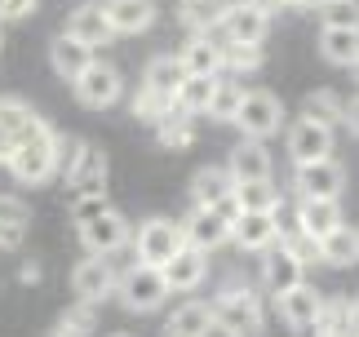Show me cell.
Wrapping results in <instances>:
<instances>
[{"label":"cell","mask_w":359,"mask_h":337,"mask_svg":"<svg viewBox=\"0 0 359 337\" xmlns=\"http://www.w3.org/2000/svg\"><path fill=\"white\" fill-rule=\"evenodd\" d=\"M209 306H213V333L262 337V298L253 284H226Z\"/></svg>","instance_id":"6da1fadb"},{"label":"cell","mask_w":359,"mask_h":337,"mask_svg":"<svg viewBox=\"0 0 359 337\" xmlns=\"http://www.w3.org/2000/svg\"><path fill=\"white\" fill-rule=\"evenodd\" d=\"M111 298H120V306L129 315H151V311H160V306L169 302V284H164L160 266L133 262L124 275H116V293H111Z\"/></svg>","instance_id":"7a4b0ae2"},{"label":"cell","mask_w":359,"mask_h":337,"mask_svg":"<svg viewBox=\"0 0 359 337\" xmlns=\"http://www.w3.org/2000/svg\"><path fill=\"white\" fill-rule=\"evenodd\" d=\"M5 168L13 173L18 187H40V182H49L53 173H58V133L53 129L36 133L32 143H22L18 151H13V160Z\"/></svg>","instance_id":"3957f363"},{"label":"cell","mask_w":359,"mask_h":337,"mask_svg":"<svg viewBox=\"0 0 359 337\" xmlns=\"http://www.w3.org/2000/svg\"><path fill=\"white\" fill-rule=\"evenodd\" d=\"M231 124H240V133L248 143H266V138L280 133V124H284V103L271 89H244L240 111H236Z\"/></svg>","instance_id":"277c9868"},{"label":"cell","mask_w":359,"mask_h":337,"mask_svg":"<svg viewBox=\"0 0 359 337\" xmlns=\"http://www.w3.org/2000/svg\"><path fill=\"white\" fill-rule=\"evenodd\" d=\"M72 89H76V98H80V107H89V111H107V107H116L120 98H124V76H120V67L102 62V58H93L85 72L72 80Z\"/></svg>","instance_id":"5b68a950"},{"label":"cell","mask_w":359,"mask_h":337,"mask_svg":"<svg viewBox=\"0 0 359 337\" xmlns=\"http://www.w3.org/2000/svg\"><path fill=\"white\" fill-rule=\"evenodd\" d=\"M129 240H133V227L120 209H102L98 218L80 222V244H85L89 258H111V253H120Z\"/></svg>","instance_id":"8992f818"},{"label":"cell","mask_w":359,"mask_h":337,"mask_svg":"<svg viewBox=\"0 0 359 337\" xmlns=\"http://www.w3.org/2000/svg\"><path fill=\"white\" fill-rule=\"evenodd\" d=\"M129 244H133V253H137V262H142V266H164L187 240H182V227H177V222H169V218H147Z\"/></svg>","instance_id":"52a82bcc"},{"label":"cell","mask_w":359,"mask_h":337,"mask_svg":"<svg viewBox=\"0 0 359 337\" xmlns=\"http://www.w3.org/2000/svg\"><path fill=\"white\" fill-rule=\"evenodd\" d=\"M302 279H306V262L297 258V249L293 244H284V240H275L266 253H262V284H266V293H288V289H297Z\"/></svg>","instance_id":"ba28073f"},{"label":"cell","mask_w":359,"mask_h":337,"mask_svg":"<svg viewBox=\"0 0 359 337\" xmlns=\"http://www.w3.org/2000/svg\"><path fill=\"white\" fill-rule=\"evenodd\" d=\"M293 187L302 200H341L346 191V168L337 160H315V164H297Z\"/></svg>","instance_id":"9c48e42d"},{"label":"cell","mask_w":359,"mask_h":337,"mask_svg":"<svg viewBox=\"0 0 359 337\" xmlns=\"http://www.w3.org/2000/svg\"><path fill=\"white\" fill-rule=\"evenodd\" d=\"M72 293H76V302H85V306H102L116 293V266H111V258H85V262H76Z\"/></svg>","instance_id":"30bf717a"},{"label":"cell","mask_w":359,"mask_h":337,"mask_svg":"<svg viewBox=\"0 0 359 337\" xmlns=\"http://www.w3.org/2000/svg\"><path fill=\"white\" fill-rule=\"evenodd\" d=\"M275 311H280V319H284L293 333H311L315 319H320V311H324V293L302 279L297 289H288V293H280V298H275Z\"/></svg>","instance_id":"8fae6325"},{"label":"cell","mask_w":359,"mask_h":337,"mask_svg":"<svg viewBox=\"0 0 359 337\" xmlns=\"http://www.w3.org/2000/svg\"><path fill=\"white\" fill-rule=\"evenodd\" d=\"M288 160L293 164H315V160H333V129H324V124L315 120H293V129H288Z\"/></svg>","instance_id":"7c38bea8"},{"label":"cell","mask_w":359,"mask_h":337,"mask_svg":"<svg viewBox=\"0 0 359 337\" xmlns=\"http://www.w3.org/2000/svg\"><path fill=\"white\" fill-rule=\"evenodd\" d=\"M160 275H164V284H169V293H196L204 279H209V253L182 244L169 262L160 266Z\"/></svg>","instance_id":"4fadbf2b"},{"label":"cell","mask_w":359,"mask_h":337,"mask_svg":"<svg viewBox=\"0 0 359 337\" xmlns=\"http://www.w3.org/2000/svg\"><path fill=\"white\" fill-rule=\"evenodd\" d=\"M67 36L80 40L85 49H98V45H111L116 32L111 22H107V9L102 0H85V5H76L72 13H67Z\"/></svg>","instance_id":"5bb4252c"},{"label":"cell","mask_w":359,"mask_h":337,"mask_svg":"<svg viewBox=\"0 0 359 337\" xmlns=\"http://www.w3.org/2000/svg\"><path fill=\"white\" fill-rule=\"evenodd\" d=\"M280 240V213H240L231 222V244L244 253H266Z\"/></svg>","instance_id":"9a60e30c"},{"label":"cell","mask_w":359,"mask_h":337,"mask_svg":"<svg viewBox=\"0 0 359 337\" xmlns=\"http://www.w3.org/2000/svg\"><path fill=\"white\" fill-rule=\"evenodd\" d=\"M49 124H45V116L40 111H32L22 103V98H0V138H9L13 147H22V143H32L36 133H45Z\"/></svg>","instance_id":"2e32d148"},{"label":"cell","mask_w":359,"mask_h":337,"mask_svg":"<svg viewBox=\"0 0 359 337\" xmlns=\"http://www.w3.org/2000/svg\"><path fill=\"white\" fill-rule=\"evenodd\" d=\"M222 32H226L231 45H262L266 32H271V13H262L257 5H248V0H236L222 18Z\"/></svg>","instance_id":"e0dca14e"},{"label":"cell","mask_w":359,"mask_h":337,"mask_svg":"<svg viewBox=\"0 0 359 337\" xmlns=\"http://www.w3.org/2000/svg\"><path fill=\"white\" fill-rule=\"evenodd\" d=\"M177 227H182V240H187L191 249H200V253H213V249L231 244V227L213 213V209H191V213L177 222Z\"/></svg>","instance_id":"ac0fdd59"},{"label":"cell","mask_w":359,"mask_h":337,"mask_svg":"<svg viewBox=\"0 0 359 337\" xmlns=\"http://www.w3.org/2000/svg\"><path fill=\"white\" fill-rule=\"evenodd\" d=\"M107 9V22H111L116 36H137V32H151L160 18L156 0H102Z\"/></svg>","instance_id":"d6986e66"},{"label":"cell","mask_w":359,"mask_h":337,"mask_svg":"<svg viewBox=\"0 0 359 337\" xmlns=\"http://www.w3.org/2000/svg\"><path fill=\"white\" fill-rule=\"evenodd\" d=\"M62 182L72 187V195H80V191H102V182H107V156H102L93 143H85V138H80L76 160H72V168L62 173Z\"/></svg>","instance_id":"ffe728a7"},{"label":"cell","mask_w":359,"mask_h":337,"mask_svg":"<svg viewBox=\"0 0 359 337\" xmlns=\"http://www.w3.org/2000/svg\"><path fill=\"white\" fill-rule=\"evenodd\" d=\"M341 200H302L297 204V235H306L311 244H320L324 235L341 227Z\"/></svg>","instance_id":"44dd1931"},{"label":"cell","mask_w":359,"mask_h":337,"mask_svg":"<svg viewBox=\"0 0 359 337\" xmlns=\"http://www.w3.org/2000/svg\"><path fill=\"white\" fill-rule=\"evenodd\" d=\"M182 80H187V72H182V62H177V53H160V58H151V62H147V72H142V89H147V93H156L160 103H173L177 89H182Z\"/></svg>","instance_id":"7402d4cb"},{"label":"cell","mask_w":359,"mask_h":337,"mask_svg":"<svg viewBox=\"0 0 359 337\" xmlns=\"http://www.w3.org/2000/svg\"><path fill=\"white\" fill-rule=\"evenodd\" d=\"M226 173L231 182H266L271 178V151L266 143H244L231 151V160H226Z\"/></svg>","instance_id":"603a6c76"},{"label":"cell","mask_w":359,"mask_h":337,"mask_svg":"<svg viewBox=\"0 0 359 337\" xmlns=\"http://www.w3.org/2000/svg\"><path fill=\"white\" fill-rule=\"evenodd\" d=\"M213 333V306L209 302H182L164 319V337H209Z\"/></svg>","instance_id":"cb8c5ba5"},{"label":"cell","mask_w":359,"mask_h":337,"mask_svg":"<svg viewBox=\"0 0 359 337\" xmlns=\"http://www.w3.org/2000/svg\"><path fill=\"white\" fill-rule=\"evenodd\" d=\"M231 191H236V182H231L226 164H222V168H217V164L196 168V178H191V200H196V209H213V204H222Z\"/></svg>","instance_id":"d4e9b609"},{"label":"cell","mask_w":359,"mask_h":337,"mask_svg":"<svg viewBox=\"0 0 359 337\" xmlns=\"http://www.w3.org/2000/svg\"><path fill=\"white\" fill-rule=\"evenodd\" d=\"M177 62H182L187 76H222V49L209 36H191L177 53Z\"/></svg>","instance_id":"484cf974"},{"label":"cell","mask_w":359,"mask_h":337,"mask_svg":"<svg viewBox=\"0 0 359 337\" xmlns=\"http://www.w3.org/2000/svg\"><path fill=\"white\" fill-rule=\"evenodd\" d=\"M315 249H320L324 266H359V231L351 227V222H341V227L333 235H324Z\"/></svg>","instance_id":"4316f807"},{"label":"cell","mask_w":359,"mask_h":337,"mask_svg":"<svg viewBox=\"0 0 359 337\" xmlns=\"http://www.w3.org/2000/svg\"><path fill=\"white\" fill-rule=\"evenodd\" d=\"M89 62H93V49H85L80 40H72L67 32L49 45V67H53V72H58L62 80H76Z\"/></svg>","instance_id":"83f0119b"},{"label":"cell","mask_w":359,"mask_h":337,"mask_svg":"<svg viewBox=\"0 0 359 337\" xmlns=\"http://www.w3.org/2000/svg\"><path fill=\"white\" fill-rule=\"evenodd\" d=\"M236 200L244 213H280L284 209V191L275 182H236Z\"/></svg>","instance_id":"f1b7e54d"},{"label":"cell","mask_w":359,"mask_h":337,"mask_svg":"<svg viewBox=\"0 0 359 337\" xmlns=\"http://www.w3.org/2000/svg\"><path fill=\"white\" fill-rule=\"evenodd\" d=\"M320 53H324V62H333V67H355L359 62V32L324 27L320 32Z\"/></svg>","instance_id":"f546056e"},{"label":"cell","mask_w":359,"mask_h":337,"mask_svg":"<svg viewBox=\"0 0 359 337\" xmlns=\"http://www.w3.org/2000/svg\"><path fill=\"white\" fill-rule=\"evenodd\" d=\"M156 138L169 151H182V147H191L196 143V116H187V111H177V107H169L164 116L156 120Z\"/></svg>","instance_id":"4dcf8cb0"},{"label":"cell","mask_w":359,"mask_h":337,"mask_svg":"<svg viewBox=\"0 0 359 337\" xmlns=\"http://www.w3.org/2000/svg\"><path fill=\"white\" fill-rule=\"evenodd\" d=\"M231 5H236V0H182V22L191 27V36H204L226 18Z\"/></svg>","instance_id":"1f68e13d"},{"label":"cell","mask_w":359,"mask_h":337,"mask_svg":"<svg viewBox=\"0 0 359 337\" xmlns=\"http://www.w3.org/2000/svg\"><path fill=\"white\" fill-rule=\"evenodd\" d=\"M213 89H217V76H187L177 98H173V107L187 111V116H204L213 103Z\"/></svg>","instance_id":"d6a6232c"},{"label":"cell","mask_w":359,"mask_h":337,"mask_svg":"<svg viewBox=\"0 0 359 337\" xmlns=\"http://www.w3.org/2000/svg\"><path fill=\"white\" fill-rule=\"evenodd\" d=\"M341 111H346V103H341L333 89H315V93H306V103H302V116L315 120V124H324V129H337Z\"/></svg>","instance_id":"836d02e7"},{"label":"cell","mask_w":359,"mask_h":337,"mask_svg":"<svg viewBox=\"0 0 359 337\" xmlns=\"http://www.w3.org/2000/svg\"><path fill=\"white\" fill-rule=\"evenodd\" d=\"M240 98H244V84L240 80H231V76H217V89H213V103L204 116L217 120V124H231L236 120V111H240Z\"/></svg>","instance_id":"e575fe53"},{"label":"cell","mask_w":359,"mask_h":337,"mask_svg":"<svg viewBox=\"0 0 359 337\" xmlns=\"http://www.w3.org/2000/svg\"><path fill=\"white\" fill-rule=\"evenodd\" d=\"M266 62L262 45H226L222 49V76H240V72H257Z\"/></svg>","instance_id":"d590c367"},{"label":"cell","mask_w":359,"mask_h":337,"mask_svg":"<svg viewBox=\"0 0 359 337\" xmlns=\"http://www.w3.org/2000/svg\"><path fill=\"white\" fill-rule=\"evenodd\" d=\"M320 22L359 32V5H355V0H324V5H320Z\"/></svg>","instance_id":"8d00e7d4"},{"label":"cell","mask_w":359,"mask_h":337,"mask_svg":"<svg viewBox=\"0 0 359 337\" xmlns=\"http://www.w3.org/2000/svg\"><path fill=\"white\" fill-rule=\"evenodd\" d=\"M93 311H98V306H72V311H67L62 319H58V333L53 337H89V329H93Z\"/></svg>","instance_id":"74e56055"},{"label":"cell","mask_w":359,"mask_h":337,"mask_svg":"<svg viewBox=\"0 0 359 337\" xmlns=\"http://www.w3.org/2000/svg\"><path fill=\"white\" fill-rule=\"evenodd\" d=\"M27 222H32V209H27L18 195H0V227L27 231Z\"/></svg>","instance_id":"f35d334b"},{"label":"cell","mask_w":359,"mask_h":337,"mask_svg":"<svg viewBox=\"0 0 359 337\" xmlns=\"http://www.w3.org/2000/svg\"><path fill=\"white\" fill-rule=\"evenodd\" d=\"M102 209H111L102 191H80L76 200H72V218H76V227H80V222H89V218H98Z\"/></svg>","instance_id":"ab89813d"},{"label":"cell","mask_w":359,"mask_h":337,"mask_svg":"<svg viewBox=\"0 0 359 337\" xmlns=\"http://www.w3.org/2000/svg\"><path fill=\"white\" fill-rule=\"evenodd\" d=\"M129 107H133V116H137V120H147V124H156V120H160V116H164V111H169L173 103H160V98H156V93H147V89H137Z\"/></svg>","instance_id":"60d3db41"},{"label":"cell","mask_w":359,"mask_h":337,"mask_svg":"<svg viewBox=\"0 0 359 337\" xmlns=\"http://www.w3.org/2000/svg\"><path fill=\"white\" fill-rule=\"evenodd\" d=\"M27 13H36V0H0V22L27 18Z\"/></svg>","instance_id":"b9f144b4"},{"label":"cell","mask_w":359,"mask_h":337,"mask_svg":"<svg viewBox=\"0 0 359 337\" xmlns=\"http://www.w3.org/2000/svg\"><path fill=\"white\" fill-rule=\"evenodd\" d=\"M341 124H351V133L359 138V98H351L346 111H341Z\"/></svg>","instance_id":"7bdbcfd3"},{"label":"cell","mask_w":359,"mask_h":337,"mask_svg":"<svg viewBox=\"0 0 359 337\" xmlns=\"http://www.w3.org/2000/svg\"><path fill=\"white\" fill-rule=\"evenodd\" d=\"M346 329L359 337V298H355V302H346Z\"/></svg>","instance_id":"ee69618b"},{"label":"cell","mask_w":359,"mask_h":337,"mask_svg":"<svg viewBox=\"0 0 359 337\" xmlns=\"http://www.w3.org/2000/svg\"><path fill=\"white\" fill-rule=\"evenodd\" d=\"M13 151H18V147H13V143H9V138H0V168H5V164L13 160Z\"/></svg>","instance_id":"f6af8a7d"},{"label":"cell","mask_w":359,"mask_h":337,"mask_svg":"<svg viewBox=\"0 0 359 337\" xmlns=\"http://www.w3.org/2000/svg\"><path fill=\"white\" fill-rule=\"evenodd\" d=\"M22 279H27V284H36V279H40V266L36 262H22V271H18Z\"/></svg>","instance_id":"bcb514c9"},{"label":"cell","mask_w":359,"mask_h":337,"mask_svg":"<svg viewBox=\"0 0 359 337\" xmlns=\"http://www.w3.org/2000/svg\"><path fill=\"white\" fill-rule=\"evenodd\" d=\"M111 337H129V333H111Z\"/></svg>","instance_id":"7dc6e473"},{"label":"cell","mask_w":359,"mask_h":337,"mask_svg":"<svg viewBox=\"0 0 359 337\" xmlns=\"http://www.w3.org/2000/svg\"><path fill=\"white\" fill-rule=\"evenodd\" d=\"M0 45H5V32H0Z\"/></svg>","instance_id":"c3c4849f"},{"label":"cell","mask_w":359,"mask_h":337,"mask_svg":"<svg viewBox=\"0 0 359 337\" xmlns=\"http://www.w3.org/2000/svg\"><path fill=\"white\" fill-rule=\"evenodd\" d=\"M355 76H359V62H355Z\"/></svg>","instance_id":"681fc988"},{"label":"cell","mask_w":359,"mask_h":337,"mask_svg":"<svg viewBox=\"0 0 359 337\" xmlns=\"http://www.w3.org/2000/svg\"><path fill=\"white\" fill-rule=\"evenodd\" d=\"M320 5H324V0H320Z\"/></svg>","instance_id":"f907efd6"},{"label":"cell","mask_w":359,"mask_h":337,"mask_svg":"<svg viewBox=\"0 0 359 337\" xmlns=\"http://www.w3.org/2000/svg\"><path fill=\"white\" fill-rule=\"evenodd\" d=\"M351 337H355V333H351Z\"/></svg>","instance_id":"816d5d0a"}]
</instances>
